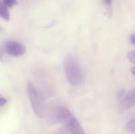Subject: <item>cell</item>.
I'll list each match as a JSON object with an SVG mask.
<instances>
[{"mask_svg":"<svg viewBox=\"0 0 135 134\" xmlns=\"http://www.w3.org/2000/svg\"><path fill=\"white\" fill-rule=\"evenodd\" d=\"M64 68L66 79L71 85L79 86L84 83L85 73L76 59L71 57H67L64 61Z\"/></svg>","mask_w":135,"mask_h":134,"instance_id":"6da1fadb","label":"cell"},{"mask_svg":"<svg viewBox=\"0 0 135 134\" xmlns=\"http://www.w3.org/2000/svg\"><path fill=\"white\" fill-rule=\"evenodd\" d=\"M55 116L66 130L72 134H85L84 130L76 118L67 108L59 106L55 111Z\"/></svg>","mask_w":135,"mask_h":134,"instance_id":"7a4b0ae2","label":"cell"},{"mask_svg":"<svg viewBox=\"0 0 135 134\" xmlns=\"http://www.w3.org/2000/svg\"><path fill=\"white\" fill-rule=\"evenodd\" d=\"M27 89L35 113L39 118H43L46 112V108L42 95L32 83H28Z\"/></svg>","mask_w":135,"mask_h":134,"instance_id":"3957f363","label":"cell"},{"mask_svg":"<svg viewBox=\"0 0 135 134\" xmlns=\"http://www.w3.org/2000/svg\"><path fill=\"white\" fill-rule=\"evenodd\" d=\"M3 45L7 54L13 56H21L26 51L25 47L20 42L16 41H6L3 43Z\"/></svg>","mask_w":135,"mask_h":134,"instance_id":"277c9868","label":"cell"},{"mask_svg":"<svg viewBox=\"0 0 135 134\" xmlns=\"http://www.w3.org/2000/svg\"><path fill=\"white\" fill-rule=\"evenodd\" d=\"M120 101V108L122 111H125L135 106V88L125 94Z\"/></svg>","mask_w":135,"mask_h":134,"instance_id":"5b68a950","label":"cell"},{"mask_svg":"<svg viewBox=\"0 0 135 134\" xmlns=\"http://www.w3.org/2000/svg\"><path fill=\"white\" fill-rule=\"evenodd\" d=\"M0 17L6 21H8L10 19L8 8L1 0H0Z\"/></svg>","mask_w":135,"mask_h":134,"instance_id":"8992f818","label":"cell"},{"mask_svg":"<svg viewBox=\"0 0 135 134\" xmlns=\"http://www.w3.org/2000/svg\"><path fill=\"white\" fill-rule=\"evenodd\" d=\"M125 131L130 133H135V119L128 122L124 127Z\"/></svg>","mask_w":135,"mask_h":134,"instance_id":"52a82bcc","label":"cell"},{"mask_svg":"<svg viewBox=\"0 0 135 134\" xmlns=\"http://www.w3.org/2000/svg\"><path fill=\"white\" fill-rule=\"evenodd\" d=\"M6 54L7 53L5 50L3 45H1L0 46V61L2 63L6 62L7 59Z\"/></svg>","mask_w":135,"mask_h":134,"instance_id":"ba28073f","label":"cell"},{"mask_svg":"<svg viewBox=\"0 0 135 134\" xmlns=\"http://www.w3.org/2000/svg\"><path fill=\"white\" fill-rule=\"evenodd\" d=\"M2 1L8 8H12L17 4L16 0H2Z\"/></svg>","mask_w":135,"mask_h":134,"instance_id":"9c48e42d","label":"cell"},{"mask_svg":"<svg viewBox=\"0 0 135 134\" xmlns=\"http://www.w3.org/2000/svg\"><path fill=\"white\" fill-rule=\"evenodd\" d=\"M128 57L131 62L135 64V50H131L128 53Z\"/></svg>","mask_w":135,"mask_h":134,"instance_id":"30bf717a","label":"cell"},{"mask_svg":"<svg viewBox=\"0 0 135 134\" xmlns=\"http://www.w3.org/2000/svg\"><path fill=\"white\" fill-rule=\"evenodd\" d=\"M125 94H126V91L124 90L123 89L120 90L117 93V97L118 100L121 101L125 95Z\"/></svg>","mask_w":135,"mask_h":134,"instance_id":"8fae6325","label":"cell"},{"mask_svg":"<svg viewBox=\"0 0 135 134\" xmlns=\"http://www.w3.org/2000/svg\"><path fill=\"white\" fill-rule=\"evenodd\" d=\"M7 103V100L4 98L0 97V108Z\"/></svg>","mask_w":135,"mask_h":134,"instance_id":"7c38bea8","label":"cell"},{"mask_svg":"<svg viewBox=\"0 0 135 134\" xmlns=\"http://www.w3.org/2000/svg\"><path fill=\"white\" fill-rule=\"evenodd\" d=\"M131 41L132 43L135 46V34L132 35L131 37Z\"/></svg>","mask_w":135,"mask_h":134,"instance_id":"4fadbf2b","label":"cell"},{"mask_svg":"<svg viewBox=\"0 0 135 134\" xmlns=\"http://www.w3.org/2000/svg\"><path fill=\"white\" fill-rule=\"evenodd\" d=\"M104 1L107 5H111L112 2V0H104Z\"/></svg>","mask_w":135,"mask_h":134,"instance_id":"5bb4252c","label":"cell"},{"mask_svg":"<svg viewBox=\"0 0 135 134\" xmlns=\"http://www.w3.org/2000/svg\"><path fill=\"white\" fill-rule=\"evenodd\" d=\"M131 71L132 73L133 74V75L135 76V66L131 68Z\"/></svg>","mask_w":135,"mask_h":134,"instance_id":"9a60e30c","label":"cell"}]
</instances>
